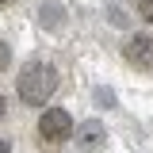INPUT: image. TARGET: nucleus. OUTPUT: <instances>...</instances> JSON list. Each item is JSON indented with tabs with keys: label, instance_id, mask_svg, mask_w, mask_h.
Wrapping results in <instances>:
<instances>
[{
	"label": "nucleus",
	"instance_id": "obj_1",
	"mask_svg": "<svg viewBox=\"0 0 153 153\" xmlns=\"http://www.w3.org/2000/svg\"><path fill=\"white\" fill-rule=\"evenodd\" d=\"M54 88H57V69L50 61H42V57L27 61V65L19 69V76H16V92H19V100H23L27 107H42V103L54 96Z\"/></svg>",
	"mask_w": 153,
	"mask_h": 153
},
{
	"label": "nucleus",
	"instance_id": "obj_2",
	"mask_svg": "<svg viewBox=\"0 0 153 153\" xmlns=\"http://www.w3.org/2000/svg\"><path fill=\"white\" fill-rule=\"evenodd\" d=\"M35 138H38L42 149H61L73 138V119H69V111L46 107V111L38 115V123H35Z\"/></svg>",
	"mask_w": 153,
	"mask_h": 153
},
{
	"label": "nucleus",
	"instance_id": "obj_3",
	"mask_svg": "<svg viewBox=\"0 0 153 153\" xmlns=\"http://www.w3.org/2000/svg\"><path fill=\"white\" fill-rule=\"evenodd\" d=\"M123 57H126V65H130V69H138V73H153V38H146V35L126 38Z\"/></svg>",
	"mask_w": 153,
	"mask_h": 153
},
{
	"label": "nucleus",
	"instance_id": "obj_4",
	"mask_svg": "<svg viewBox=\"0 0 153 153\" xmlns=\"http://www.w3.org/2000/svg\"><path fill=\"white\" fill-rule=\"evenodd\" d=\"M134 12L146 19V23H153V0H134Z\"/></svg>",
	"mask_w": 153,
	"mask_h": 153
},
{
	"label": "nucleus",
	"instance_id": "obj_5",
	"mask_svg": "<svg viewBox=\"0 0 153 153\" xmlns=\"http://www.w3.org/2000/svg\"><path fill=\"white\" fill-rule=\"evenodd\" d=\"M8 65H12V46H8V42H0V73H4Z\"/></svg>",
	"mask_w": 153,
	"mask_h": 153
},
{
	"label": "nucleus",
	"instance_id": "obj_6",
	"mask_svg": "<svg viewBox=\"0 0 153 153\" xmlns=\"http://www.w3.org/2000/svg\"><path fill=\"white\" fill-rule=\"evenodd\" d=\"M0 153H12V146H8V142H0Z\"/></svg>",
	"mask_w": 153,
	"mask_h": 153
},
{
	"label": "nucleus",
	"instance_id": "obj_7",
	"mask_svg": "<svg viewBox=\"0 0 153 153\" xmlns=\"http://www.w3.org/2000/svg\"><path fill=\"white\" fill-rule=\"evenodd\" d=\"M0 119H4V96H0Z\"/></svg>",
	"mask_w": 153,
	"mask_h": 153
},
{
	"label": "nucleus",
	"instance_id": "obj_8",
	"mask_svg": "<svg viewBox=\"0 0 153 153\" xmlns=\"http://www.w3.org/2000/svg\"><path fill=\"white\" fill-rule=\"evenodd\" d=\"M0 4H8V0H0Z\"/></svg>",
	"mask_w": 153,
	"mask_h": 153
}]
</instances>
